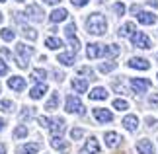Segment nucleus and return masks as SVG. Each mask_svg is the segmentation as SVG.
Returning a JSON list of instances; mask_svg holds the SVG:
<instances>
[{
	"mask_svg": "<svg viewBox=\"0 0 158 154\" xmlns=\"http://www.w3.org/2000/svg\"><path fill=\"white\" fill-rule=\"evenodd\" d=\"M86 29L90 35H104L107 31V22L106 18L98 14V12H94V14H90L86 18Z\"/></svg>",
	"mask_w": 158,
	"mask_h": 154,
	"instance_id": "1",
	"label": "nucleus"
},
{
	"mask_svg": "<svg viewBox=\"0 0 158 154\" xmlns=\"http://www.w3.org/2000/svg\"><path fill=\"white\" fill-rule=\"evenodd\" d=\"M39 125L47 129V131H51L55 137H59L60 133L64 131V119L63 117H59V119H49V117H39Z\"/></svg>",
	"mask_w": 158,
	"mask_h": 154,
	"instance_id": "2",
	"label": "nucleus"
},
{
	"mask_svg": "<svg viewBox=\"0 0 158 154\" xmlns=\"http://www.w3.org/2000/svg\"><path fill=\"white\" fill-rule=\"evenodd\" d=\"M16 53H18V59H16L18 66H20V69H26L27 63H29V57L33 55V47H27L26 43H18Z\"/></svg>",
	"mask_w": 158,
	"mask_h": 154,
	"instance_id": "3",
	"label": "nucleus"
},
{
	"mask_svg": "<svg viewBox=\"0 0 158 154\" xmlns=\"http://www.w3.org/2000/svg\"><path fill=\"white\" fill-rule=\"evenodd\" d=\"M64 109L69 113H76V115H84V106H82V102H80V98L78 96H66V106Z\"/></svg>",
	"mask_w": 158,
	"mask_h": 154,
	"instance_id": "4",
	"label": "nucleus"
},
{
	"mask_svg": "<svg viewBox=\"0 0 158 154\" xmlns=\"http://www.w3.org/2000/svg\"><path fill=\"white\" fill-rule=\"evenodd\" d=\"M86 57L88 59L107 57V45H102V43H90L88 49H86Z\"/></svg>",
	"mask_w": 158,
	"mask_h": 154,
	"instance_id": "5",
	"label": "nucleus"
},
{
	"mask_svg": "<svg viewBox=\"0 0 158 154\" xmlns=\"http://www.w3.org/2000/svg\"><path fill=\"white\" fill-rule=\"evenodd\" d=\"M131 43L135 47H139V49H150V45H152V43H150V37L147 33H143V31H135L131 35Z\"/></svg>",
	"mask_w": 158,
	"mask_h": 154,
	"instance_id": "6",
	"label": "nucleus"
},
{
	"mask_svg": "<svg viewBox=\"0 0 158 154\" xmlns=\"http://www.w3.org/2000/svg\"><path fill=\"white\" fill-rule=\"evenodd\" d=\"M131 90L135 92V94H144L150 86H152V82L150 80H147V78H131Z\"/></svg>",
	"mask_w": 158,
	"mask_h": 154,
	"instance_id": "7",
	"label": "nucleus"
},
{
	"mask_svg": "<svg viewBox=\"0 0 158 154\" xmlns=\"http://www.w3.org/2000/svg\"><path fill=\"white\" fill-rule=\"evenodd\" d=\"M64 35H66V39H69V43H70V47H72V51H78L80 49V41H78V37H76V26L74 23H69V26L64 27Z\"/></svg>",
	"mask_w": 158,
	"mask_h": 154,
	"instance_id": "8",
	"label": "nucleus"
},
{
	"mask_svg": "<svg viewBox=\"0 0 158 154\" xmlns=\"http://www.w3.org/2000/svg\"><path fill=\"white\" fill-rule=\"evenodd\" d=\"M127 65H129V69H137V70H148L150 69V63L143 57H133V59H129Z\"/></svg>",
	"mask_w": 158,
	"mask_h": 154,
	"instance_id": "9",
	"label": "nucleus"
},
{
	"mask_svg": "<svg viewBox=\"0 0 158 154\" xmlns=\"http://www.w3.org/2000/svg\"><path fill=\"white\" fill-rule=\"evenodd\" d=\"M8 88L14 90V92H23V90H26V78H22V76L8 78Z\"/></svg>",
	"mask_w": 158,
	"mask_h": 154,
	"instance_id": "10",
	"label": "nucleus"
},
{
	"mask_svg": "<svg viewBox=\"0 0 158 154\" xmlns=\"http://www.w3.org/2000/svg\"><path fill=\"white\" fill-rule=\"evenodd\" d=\"M137 152L139 154H154V144L148 139H141L137 143Z\"/></svg>",
	"mask_w": 158,
	"mask_h": 154,
	"instance_id": "11",
	"label": "nucleus"
},
{
	"mask_svg": "<svg viewBox=\"0 0 158 154\" xmlns=\"http://www.w3.org/2000/svg\"><path fill=\"white\" fill-rule=\"evenodd\" d=\"M156 14H152V12H139L137 14V22L143 23V26H152V23H156Z\"/></svg>",
	"mask_w": 158,
	"mask_h": 154,
	"instance_id": "12",
	"label": "nucleus"
},
{
	"mask_svg": "<svg viewBox=\"0 0 158 154\" xmlns=\"http://www.w3.org/2000/svg\"><path fill=\"white\" fill-rule=\"evenodd\" d=\"M94 117H96L100 123H109V121H113V113L109 111V109H104V107H96V109H94Z\"/></svg>",
	"mask_w": 158,
	"mask_h": 154,
	"instance_id": "13",
	"label": "nucleus"
},
{
	"mask_svg": "<svg viewBox=\"0 0 158 154\" xmlns=\"http://www.w3.org/2000/svg\"><path fill=\"white\" fill-rule=\"evenodd\" d=\"M121 125H123L127 131L135 133L137 129H139V117H137V115H125L123 121H121Z\"/></svg>",
	"mask_w": 158,
	"mask_h": 154,
	"instance_id": "14",
	"label": "nucleus"
},
{
	"mask_svg": "<svg viewBox=\"0 0 158 154\" xmlns=\"http://www.w3.org/2000/svg\"><path fill=\"white\" fill-rule=\"evenodd\" d=\"M47 84L45 82H39L37 86H33L31 90H29V98H31V100H41V98H43L45 94H47Z\"/></svg>",
	"mask_w": 158,
	"mask_h": 154,
	"instance_id": "15",
	"label": "nucleus"
},
{
	"mask_svg": "<svg viewBox=\"0 0 158 154\" xmlns=\"http://www.w3.org/2000/svg\"><path fill=\"white\" fill-rule=\"evenodd\" d=\"M26 16H29L35 22H41V20H43V12H41V8H39L37 4H29L27 10H26Z\"/></svg>",
	"mask_w": 158,
	"mask_h": 154,
	"instance_id": "16",
	"label": "nucleus"
},
{
	"mask_svg": "<svg viewBox=\"0 0 158 154\" xmlns=\"http://www.w3.org/2000/svg\"><path fill=\"white\" fill-rule=\"evenodd\" d=\"M100 143H98V139H94V137H90L86 140V144H84V152L86 154H100Z\"/></svg>",
	"mask_w": 158,
	"mask_h": 154,
	"instance_id": "17",
	"label": "nucleus"
},
{
	"mask_svg": "<svg viewBox=\"0 0 158 154\" xmlns=\"http://www.w3.org/2000/svg\"><path fill=\"white\" fill-rule=\"evenodd\" d=\"M72 88L76 94H86L88 90V80L86 78H72Z\"/></svg>",
	"mask_w": 158,
	"mask_h": 154,
	"instance_id": "18",
	"label": "nucleus"
},
{
	"mask_svg": "<svg viewBox=\"0 0 158 154\" xmlns=\"http://www.w3.org/2000/svg\"><path fill=\"white\" fill-rule=\"evenodd\" d=\"M66 18H69V12H66L64 8H59V10H53V12H51L49 20H51L53 23H59V22H64Z\"/></svg>",
	"mask_w": 158,
	"mask_h": 154,
	"instance_id": "19",
	"label": "nucleus"
},
{
	"mask_svg": "<svg viewBox=\"0 0 158 154\" xmlns=\"http://www.w3.org/2000/svg\"><path fill=\"white\" fill-rule=\"evenodd\" d=\"M90 100H96V102H102V100H106V98L109 96L107 94V90L106 88H102V86H98V88H94L92 92H90Z\"/></svg>",
	"mask_w": 158,
	"mask_h": 154,
	"instance_id": "20",
	"label": "nucleus"
},
{
	"mask_svg": "<svg viewBox=\"0 0 158 154\" xmlns=\"http://www.w3.org/2000/svg\"><path fill=\"white\" fill-rule=\"evenodd\" d=\"M137 31V27H135V23H131V22H127V23H123V26L119 27V37H131L133 33Z\"/></svg>",
	"mask_w": 158,
	"mask_h": 154,
	"instance_id": "21",
	"label": "nucleus"
},
{
	"mask_svg": "<svg viewBox=\"0 0 158 154\" xmlns=\"http://www.w3.org/2000/svg\"><path fill=\"white\" fill-rule=\"evenodd\" d=\"M51 146H53L55 150L63 152V154H66V152H69V144H66L64 140L60 139V135H59V137H53V140H51Z\"/></svg>",
	"mask_w": 158,
	"mask_h": 154,
	"instance_id": "22",
	"label": "nucleus"
},
{
	"mask_svg": "<svg viewBox=\"0 0 158 154\" xmlns=\"http://www.w3.org/2000/svg\"><path fill=\"white\" fill-rule=\"evenodd\" d=\"M119 135L117 133H113V131H109L106 133V146H109V148H115V146L119 144Z\"/></svg>",
	"mask_w": 158,
	"mask_h": 154,
	"instance_id": "23",
	"label": "nucleus"
},
{
	"mask_svg": "<svg viewBox=\"0 0 158 154\" xmlns=\"http://www.w3.org/2000/svg\"><path fill=\"white\" fill-rule=\"evenodd\" d=\"M41 150V144L39 143H27L22 146V154H37Z\"/></svg>",
	"mask_w": 158,
	"mask_h": 154,
	"instance_id": "24",
	"label": "nucleus"
},
{
	"mask_svg": "<svg viewBox=\"0 0 158 154\" xmlns=\"http://www.w3.org/2000/svg\"><path fill=\"white\" fill-rule=\"evenodd\" d=\"M74 55H76V53H60V55H59V63L64 65V66L74 65Z\"/></svg>",
	"mask_w": 158,
	"mask_h": 154,
	"instance_id": "25",
	"label": "nucleus"
},
{
	"mask_svg": "<svg viewBox=\"0 0 158 154\" xmlns=\"http://www.w3.org/2000/svg\"><path fill=\"white\" fill-rule=\"evenodd\" d=\"M57 106H59V92H53L51 98L45 103V109L47 111H53V109H57Z\"/></svg>",
	"mask_w": 158,
	"mask_h": 154,
	"instance_id": "26",
	"label": "nucleus"
},
{
	"mask_svg": "<svg viewBox=\"0 0 158 154\" xmlns=\"http://www.w3.org/2000/svg\"><path fill=\"white\" fill-rule=\"evenodd\" d=\"M45 45L49 47V49H53V51H59V49L63 47V41H60L59 37H47L45 39Z\"/></svg>",
	"mask_w": 158,
	"mask_h": 154,
	"instance_id": "27",
	"label": "nucleus"
},
{
	"mask_svg": "<svg viewBox=\"0 0 158 154\" xmlns=\"http://www.w3.org/2000/svg\"><path fill=\"white\" fill-rule=\"evenodd\" d=\"M45 78H47V70L43 69H35L31 72V80H35V82H45Z\"/></svg>",
	"mask_w": 158,
	"mask_h": 154,
	"instance_id": "28",
	"label": "nucleus"
},
{
	"mask_svg": "<svg viewBox=\"0 0 158 154\" xmlns=\"http://www.w3.org/2000/svg\"><path fill=\"white\" fill-rule=\"evenodd\" d=\"M22 33H23V37L29 39V41H35L37 39V31H35L33 27H27V26H23L22 27Z\"/></svg>",
	"mask_w": 158,
	"mask_h": 154,
	"instance_id": "29",
	"label": "nucleus"
},
{
	"mask_svg": "<svg viewBox=\"0 0 158 154\" xmlns=\"http://www.w3.org/2000/svg\"><path fill=\"white\" fill-rule=\"evenodd\" d=\"M0 37H2L4 41H14L16 39V33L12 31L10 27H4V29H0Z\"/></svg>",
	"mask_w": 158,
	"mask_h": 154,
	"instance_id": "30",
	"label": "nucleus"
},
{
	"mask_svg": "<svg viewBox=\"0 0 158 154\" xmlns=\"http://www.w3.org/2000/svg\"><path fill=\"white\" fill-rule=\"evenodd\" d=\"M115 69H117V63H113V60L100 65V72H104V74H107V72H111V70H115Z\"/></svg>",
	"mask_w": 158,
	"mask_h": 154,
	"instance_id": "31",
	"label": "nucleus"
},
{
	"mask_svg": "<svg viewBox=\"0 0 158 154\" xmlns=\"http://www.w3.org/2000/svg\"><path fill=\"white\" fill-rule=\"evenodd\" d=\"M113 107L117 109V111H125V109H129V102H127V100H121V98H119V100L113 102Z\"/></svg>",
	"mask_w": 158,
	"mask_h": 154,
	"instance_id": "32",
	"label": "nucleus"
},
{
	"mask_svg": "<svg viewBox=\"0 0 158 154\" xmlns=\"http://www.w3.org/2000/svg\"><path fill=\"white\" fill-rule=\"evenodd\" d=\"M14 137H18V139L27 137V127H26V125H18V127L14 129Z\"/></svg>",
	"mask_w": 158,
	"mask_h": 154,
	"instance_id": "33",
	"label": "nucleus"
},
{
	"mask_svg": "<svg viewBox=\"0 0 158 154\" xmlns=\"http://www.w3.org/2000/svg\"><path fill=\"white\" fill-rule=\"evenodd\" d=\"M14 109V103L10 100H0V111H12Z\"/></svg>",
	"mask_w": 158,
	"mask_h": 154,
	"instance_id": "34",
	"label": "nucleus"
},
{
	"mask_svg": "<svg viewBox=\"0 0 158 154\" xmlns=\"http://www.w3.org/2000/svg\"><path fill=\"white\" fill-rule=\"evenodd\" d=\"M113 12H115L117 16H123V14H125V4H123V2L113 4Z\"/></svg>",
	"mask_w": 158,
	"mask_h": 154,
	"instance_id": "35",
	"label": "nucleus"
},
{
	"mask_svg": "<svg viewBox=\"0 0 158 154\" xmlns=\"http://www.w3.org/2000/svg\"><path fill=\"white\" fill-rule=\"evenodd\" d=\"M121 49L117 45H107V57H115V55H119Z\"/></svg>",
	"mask_w": 158,
	"mask_h": 154,
	"instance_id": "36",
	"label": "nucleus"
},
{
	"mask_svg": "<svg viewBox=\"0 0 158 154\" xmlns=\"http://www.w3.org/2000/svg\"><path fill=\"white\" fill-rule=\"evenodd\" d=\"M82 135H84V131H82V129H72V131H70V137H72V140H78V139L82 137Z\"/></svg>",
	"mask_w": 158,
	"mask_h": 154,
	"instance_id": "37",
	"label": "nucleus"
},
{
	"mask_svg": "<svg viewBox=\"0 0 158 154\" xmlns=\"http://www.w3.org/2000/svg\"><path fill=\"white\" fill-rule=\"evenodd\" d=\"M6 74H8V65L0 59V76H6Z\"/></svg>",
	"mask_w": 158,
	"mask_h": 154,
	"instance_id": "38",
	"label": "nucleus"
},
{
	"mask_svg": "<svg viewBox=\"0 0 158 154\" xmlns=\"http://www.w3.org/2000/svg\"><path fill=\"white\" fill-rule=\"evenodd\" d=\"M80 74H86V76L92 78V76H94V70L90 69V66H82V69H80Z\"/></svg>",
	"mask_w": 158,
	"mask_h": 154,
	"instance_id": "39",
	"label": "nucleus"
},
{
	"mask_svg": "<svg viewBox=\"0 0 158 154\" xmlns=\"http://www.w3.org/2000/svg\"><path fill=\"white\" fill-rule=\"evenodd\" d=\"M70 2L74 4V6H78V8H82V6H86L90 0H70Z\"/></svg>",
	"mask_w": 158,
	"mask_h": 154,
	"instance_id": "40",
	"label": "nucleus"
},
{
	"mask_svg": "<svg viewBox=\"0 0 158 154\" xmlns=\"http://www.w3.org/2000/svg\"><path fill=\"white\" fill-rule=\"evenodd\" d=\"M147 123H148V127H152V129H156V127H158V121L154 119V117H148Z\"/></svg>",
	"mask_w": 158,
	"mask_h": 154,
	"instance_id": "41",
	"label": "nucleus"
},
{
	"mask_svg": "<svg viewBox=\"0 0 158 154\" xmlns=\"http://www.w3.org/2000/svg\"><path fill=\"white\" fill-rule=\"evenodd\" d=\"M31 113H33V111H31V107H27V111H22L20 117H22V119H29V117H31Z\"/></svg>",
	"mask_w": 158,
	"mask_h": 154,
	"instance_id": "42",
	"label": "nucleus"
},
{
	"mask_svg": "<svg viewBox=\"0 0 158 154\" xmlns=\"http://www.w3.org/2000/svg\"><path fill=\"white\" fill-rule=\"evenodd\" d=\"M148 102H150V106H158V94H152Z\"/></svg>",
	"mask_w": 158,
	"mask_h": 154,
	"instance_id": "43",
	"label": "nucleus"
},
{
	"mask_svg": "<svg viewBox=\"0 0 158 154\" xmlns=\"http://www.w3.org/2000/svg\"><path fill=\"white\" fill-rule=\"evenodd\" d=\"M131 12H135V14H139V12H141V6H131Z\"/></svg>",
	"mask_w": 158,
	"mask_h": 154,
	"instance_id": "44",
	"label": "nucleus"
},
{
	"mask_svg": "<svg viewBox=\"0 0 158 154\" xmlns=\"http://www.w3.org/2000/svg\"><path fill=\"white\" fill-rule=\"evenodd\" d=\"M43 2H45V4H51V6H55V4H59L60 0H43Z\"/></svg>",
	"mask_w": 158,
	"mask_h": 154,
	"instance_id": "45",
	"label": "nucleus"
},
{
	"mask_svg": "<svg viewBox=\"0 0 158 154\" xmlns=\"http://www.w3.org/2000/svg\"><path fill=\"white\" fill-rule=\"evenodd\" d=\"M148 4L152 6V8H158V0H148Z\"/></svg>",
	"mask_w": 158,
	"mask_h": 154,
	"instance_id": "46",
	"label": "nucleus"
},
{
	"mask_svg": "<svg viewBox=\"0 0 158 154\" xmlns=\"http://www.w3.org/2000/svg\"><path fill=\"white\" fill-rule=\"evenodd\" d=\"M4 127H6V121L2 119V117H0V131H2V129H4Z\"/></svg>",
	"mask_w": 158,
	"mask_h": 154,
	"instance_id": "47",
	"label": "nucleus"
},
{
	"mask_svg": "<svg viewBox=\"0 0 158 154\" xmlns=\"http://www.w3.org/2000/svg\"><path fill=\"white\" fill-rule=\"evenodd\" d=\"M0 154H6V146L2 143H0Z\"/></svg>",
	"mask_w": 158,
	"mask_h": 154,
	"instance_id": "48",
	"label": "nucleus"
},
{
	"mask_svg": "<svg viewBox=\"0 0 158 154\" xmlns=\"http://www.w3.org/2000/svg\"><path fill=\"white\" fill-rule=\"evenodd\" d=\"M0 23H2V12H0Z\"/></svg>",
	"mask_w": 158,
	"mask_h": 154,
	"instance_id": "49",
	"label": "nucleus"
},
{
	"mask_svg": "<svg viewBox=\"0 0 158 154\" xmlns=\"http://www.w3.org/2000/svg\"><path fill=\"white\" fill-rule=\"evenodd\" d=\"M16 2H23V0H16Z\"/></svg>",
	"mask_w": 158,
	"mask_h": 154,
	"instance_id": "50",
	"label": "nucleus"
},
{
	"mask_svg": "<svg viewBox=\"0 0 158 154\" xmlns=\"http://www.w3.org/2000/svg\"><path fill=\"white\" fill-rule=\"evenodd\" d=\"M0 2H6V0H0Z\"/></svg>",
	"mask_w": 158,
	"mask_h": 154,
	"instance_id": "51",
	"label": "nucleus"
},
{
	"mask_svg": "<svg viewBox=\"0 0 158 154\" xmlns=\"http://www.w3.org/2000/svg\"><path fill=\"white\" fill-rule=\"evenodd\" d=\"M0 90H2V88H0Z\"/></svg>",
	"mask_w": 158,
	"mask_h": 154,
	"instance_id": "52",
	"label": "nucleus"
}]
</instances>
